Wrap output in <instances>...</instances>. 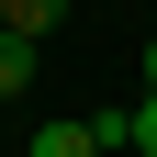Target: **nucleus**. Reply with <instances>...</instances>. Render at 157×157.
<instances>
[{
	"instance_id": "nucleus-3",
	"label": "nucleus",
	"mask_w": 157,
	"mask_h": 157,
	"mask_svg": "<svg viewBox=\"0 0 157 157\" xmlns=\"http://www.w3.org/2000/svg\"><path fill=\"white\" fill-rule=\"evenodd\" d=\"M34 157H101V135H90V124H45V135H34Z\"/></svg>"
},
{
	"instance_id": "nucleus-1",
	"label": "nucleus",
	"mask_w": 157,
	"mask_h": 157,
	"mask_svg": "<svg viewBox=\"0 0 157 157\" xmlns=\"http://www.w3.org/2000/svg\"><path fill=\"white\" fill-rule=\"evenodd\" d=\"M56 23H67V0H0V34H23V45H45Z\"/></svg>"
},
{
	"instance_id": "nucleus-5",
	"label": "nucleus",
	"mask_w": 157,
	"mask_h": 157,
	"mask_svg": "<svg viewBox=\"0 0 157 157\" xmlns=\"http://www.w3.org/2000/svg\"><path fill=\"white\" fill-rule=\"evenodd\" d=\"M146 90H157V34H146Z\"/></svg>"
},
{
	"instance_id": "nucleus-2",
	"label": "nucleus",
	"mask_w": 157,
	"mask_h": 157,
	"mask_svg": "<svg viewBox=\"0 0 157 157\" xmlns=\"http://www.w3.org/2000/svg\"><path fill=\"white\" fill-rule=\"evenodd\" d=\"M23 90H34V45H23V34H0V101H23Z\"/></svg>"
},
{
	"instance_id": "nucleus-4",
	"label": "nucleus",
	"mask_w": 157,
	"mask_h": 157,
	"mask_svg": "<svg viewBox=\"0 0 157 157\" xmlns=\"http://www.w3.org/2000/svg\"><path fill=\"white\" fill-rule=\"evenodd\" d=\"M135 157H157V90L135 101Z\"/></svg>"
}]
</instances>
